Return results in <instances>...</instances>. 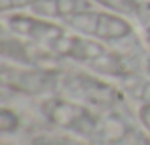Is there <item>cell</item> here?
Wrapping results in <instances>:
<instances>
[{
    "label": "cell",
    "instance_id": "cell-1",
    "mask_svg": "<svg viewBox=\"0 0 150 145\" xmlns=\"http://www.w3.org/2000/svg\"><path fill=\"white\" fill-rule=\"evenodd\" d=\"M53 56L72 59L78 65H84L86 69L101 76H114L122 80L129 74L125 59L118 52L106 48V42L78 34L74 31L72 33L67 31L65 36L55 44Z\"/></svg>",
    "mask_w": 150,
    "mask_h": 145
},
{
    "label": "cell",
    "instance_id": "cell-3",
    "mask_svg": "<svg viewBox=\"0 0 150 145\" xmlns=\"http://www.w3.org/2000/svg\"><path fill=\"white\" fill-rule=\"evenodd\" d=\"M42 115L50 124L61 130L72 132L80 138H99L103 119L93 113L91 107L70 99L67 96H48L40 105Z\"/></svg>",
    "mask_w": 150,
    "mask_h": 145
},
{
    "label": "cell",
    "instance_id": "cell-10",
    "mask_svg": "<svg viewBox=\"0 0 150 145\" xmlns=\"http://www.w3.org/2000/svg\"><path fill=\"white\" fill-rule=\"evenodd\" d=\"M17 130H19L17 113L10 107H2L0 109V132L4 136H8V134H15Z\"/></svg>",
    "mask_w": 150,
    "mask_h": 145
},
{
    "label": "cell",
    "instance_id": "cell-9",
    "mask_svg": "<svg viewBox=\"0 0 150 145\" xmlns=\"http://www.w3.org/2000/svg\"><path fill=\"white\" fill-rule=\"evenodd\" d=\"M93 2L101 4L105 10H110V11H114V14L124 15L129 21H137L144 0H93Z\"/></svg>",
    "mask_w": 150,
    "mask_h": 145
},
{
    "label": "cell",
    "instance_id": "cell-4",
    "mask_svg": "<svg viewBox=\"0 0 150 145\" xmlns=\"http://www.w3.org/2000/svg\"><path fill=\"white\" fill-rule=\"evenodd\" d=\"M65 25L74 33L95 38L101 42L125 40L135 33L133 21H129L127 17L114 14L110 10H95V8L70 17Z\"/></svg>",
    "mask_w": 150,
    "mask_h": 145
},
{
    "label": "cell",
    "instance_id": "cell-8",
    "mask_svg": "<svg viewBox=\"0 0 150 145\" xmlns=\"http://www.w3.org/2000/svg\"><path fill=\"white\" fill-rule=\"evenodd\" d=\"M122 90L124 94L131 96L139 105H150V74L148 76H139V74H131L122 78Z\"/></svg>",
    "mask_w": 150,
    "mask_h": 145
},
{
    "label": "cell",
    "instance_id": "cell-6",
    "mask_svg": "<svg viewBox=\"0 0 150 145\" xmlns=\"http://www.w3.org/2000/svg\"><path fill=\"white\" fill-rule=\"evenodd\" d=\"M4 27L10 31L13 36H19L23 40L30 42L33 46L46 52L53 54V48L63 36H65L69 27H63L59 23L46 19L38 14H21V11H13V14H2Z\"/></svg>",
    "mask_w": 150,
    "mask_h": 145
},
{
    "label": "cell",
    "instance_id": "cell-7",
    "mask_svg": "<svg viewBox=\"0 0 150 145\" xmlns=\"http://www.w3.org/2000/svg\"><path fill=\"white\" fill-rule=\"evenodd\" d=\"M91 8H95L93 0H40L33 10L46 19L67 23L70 17Z\"/></svg>",
    "mask_w": 150,
    "mask_h": 145
},
{
    "label": "cell",
    "instance_id": "cell-14",
    "mask_svg": "<svg viewBox=\"0 0 150 145\" xmlns=\"http://www.w3.org/2000/svg\"><path fill=\"white\" fill-rule=\"evenodd\" d=\"M146 73L150 74V57H148V59H146Z\"/></svg>",
    "mask_w": 150,
    "mask_h": 145
},
{
    "label": "cell",
    "instance_id": "cell-12",
    "mask_svg": "<svg viewBox=\"0 0 150 145\" xmlns=\"http://www.w3.org/2000/svg\"><path fill=\"white\" fill-rule=\"evenodd\" d=\"M139 122L143 124V128L150 134V105L139 107Z\"/></svg>",
    "mask_w": 150,
    "mask_h": 145
},
{
    "label": "cell",
    "instance_id": "cell-11",
    "mask_svg": "<svg viewBox=\"0 0 150 145\" xmlns=\"http://www.w3.org/2000/svg\"><path fill=\"white\" fill-rule=\"evenodd\" d=\"M40 0H0V11L2 14H13L25 8H34Z\"/></svg>",
    "mask_w": 150,
    "mask_h": 145
},
{
    "label": "cell",
    "instance_id": "cell-5",
    "mask_svg": "<svg viewBox=\"0 0 150 145\" xmlns=\"http://www.w3.org/2000/svg\"><path fill=\"white\" fill-rule=\"evenodd\" d=\"M63 71L40 65H2V84L25 96H51L59 92Z\"/></svg>",
    "mask_w": 150,
    "mask_h": 145
},
{
    "label": "cell",
    "instance_id": "cell-2",
    "mask_svg": "<svg viewBox=\"0 0 150 145\" xmlns=\"http://www.w3.org/2000/svg\"><path fill=\"white\" fill-rule=\"evenodd\" d=\"M59 94L88 105L91 109L112 111L124 103V90L106 82L95 73H63Z\"/></svg>",
    "mask_w": 150,
    "mask_h": 145
},
{
    "label": "cell",
    "instance_id": "cell-13",
    "mask_svg": "<svg viewBox=\"0 0 150 145\" xmlns=\"http://www.w3.org/2000/svg\"><path fill=\"white\" fill-rule=\"evenodd\" d=\"M33 145H67V143L57 141V139H51V138H36L33 141Z\"/></svg>",
    "mask_w": 150,
    "mask_h": 145
}]
</instances>
